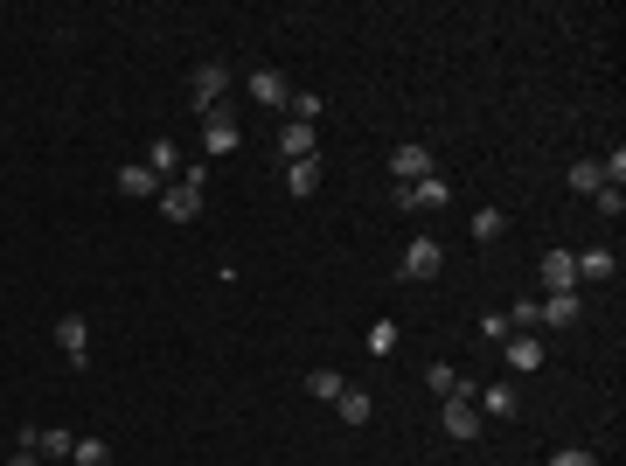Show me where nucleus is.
Listing matches in <instances>:
<instances>
[{
  "label": "nucleus",
  "mask_w": 626,
  "mask_h": 466,
  "mask_svg": "<svg viewBox=\"0 0 626 466\" xmlns=\"http://www.w3.org/2000/svg\"><path fill=\"white\" fill-rule=\"evenodd\" d=\"M223 98H230V70H223V63H195V70H188V112L202 119V112H216Z\"/></svg>",
  "instance_id": "f257e3e1"
},
{
  "label": "nucleus",
  "mask_w": 626,
  "mask_h": 466,
  "mask_svg": "<svg viewBox=\"0 0 626 466\" xmlns=\"http://www.w3.org/2000/svg\"><path fill=\"white\" fill-rule=\"evenodd\" d=\"M202 181H209V174H202V167H188L181 181H167V188H160L167 223H195V216H202Z\"/></svg>",
  "instance_id": "f03ea898"
},
{
  "label": "nucleus",
  "mask_w": 626,
  "mask_h": 466,
  "mask_svg": "<svg viewBox=\"0 0 626 466\" xmlns=\"http://www.w3.org/2000/svg\"><path fill=\"white\" fill-rule=\"evenodd\" d=\"M397 272H404L411 286L439 279V272H446V244H439V237H411V244H404V265H397Z\"/></svg>",
  "instance_id": "7ed1b4c3"
},
{
  "label": "nucleus",
  "mask_w": 626,
  "mask_h": 466,
  "mask_svg": "<svg viewBox=\"0 0 626 466\" xmlns=\"http://www.w3.org/2000/svg\"><path fill=\"white\" fill-rule=\"evenodd\" d=\"M425 174H439V160H432V147L425 140H404V147H390V181H425Z\"/></svg>",
  "instance_id": "20e7f679"
},
{
  "label": "nucleus",
  "mask_w": 626,
  "mask_h": 466,
  "mask_svg": "<svg viewBox=\"0 0 626 466\" xmlns=\"http://www.w3.org/2000/svg\"><path fill=\"white\" fill-rule=\"evenodd\" d=\"M390 202H397V209H411V216H418V209H446V202H453V181H446V174H425V181L397 188Z\"/></svg>",
  "instance_id": "39448f33"
},
{
  "label": "nucleus",
  "mask_w": 626,
  "mask_h": 466,
  "mask_svg": "<svg viewBox=\"0 0 626 466\" xmlns=\"http://www.w3.org/2000/svg\"><path fill=\"white\" fill-rule=\"evenodd\" d=\"M56 348H63L70 369H84L91 362V320L84 313H56Z\"/></svg>",
  "instance_id": "423d86ee"
},
{
  "label": "nucleus",
  "mask_w": 626,
  "mask_h": 466,
  "mask_svg": "<svg viewBox=\"0 0 626 466\" xmlns=\"http://www.w3.org/2000/svg\"><path fill=\"white\" fill-rule=\"evenodd\" d=\"M202 147H209V154H237V147H244V126L230 119V105L202 112Z\"/></svg>",
  "instance_id": "0eeeda50"
},
{
  "label": "nucleus",
  "mask_w": 626,
  "mask_h": 466,
  "mask_svg": "<svg viewBox=\"0 0 626 466\" xmlns=\"http://www.w3.org/2000/svg\"><path fill=\"white\" fill-rule=\"evenodd\" d=\"M473 411H480V418H515V411H522V390H515L508 376H494V383L473 390Z\"/></svg>",
  "instance_id": "6e6552de"
},
{
  "label": "nucleus",
  "mask_w": 626,
  "mask_h": 466,
  "mask_svg": "<svg viewBox=\"0 0 626 466\" xmlns=\"http://www.w3.org/2000/svg\"><path fill=\"white\" fill-rule=\"evenodd\" d=\"M439 425H446V439L473 446V439H480V411H473V397H439Z\"/></svg>",
  "instance_id": "1a4fd4ad"
},
{
  "label": "nucleus",
  "mask_w": 626,
  "mask_h": 466,
  "mask_svg": "<svg viewBox=\"0 0 626 466\" xmlns=\"http://www.w3.org/2000/svg\"><path fill=\"white\" fill-rule=\"evenodd\" d=\"M21 446H35V460L63 466V460H70V446H77V439H70L63 425H28V432H21Z\"/></svg>",
  "instance_id": "9d476101"
},
{
  "label": "nucleus",
  "mask_w": 626,
  "mask_h": 466,
  "mask_svg": "<svg viewBox=\"0 0 626 466\" xmlns=\"http://www.w3.org/2000/svg\"><path fill=\"white\" fill-rule=\"evenodd\" d=\"M244 91H251L265 112H286V105H293V84H286L279 70H251V77H244Z\"/></svg>",
  "instance_id": "9b49d317"
},
{
  "label": "nucleus",
  "mask_w": 626,
  "mask_h": 466,
  "mask_svg": "<svg viewBox=\"0 0 626 466\" xmlns=\"http://www.w3.org/2000/svg\"><path fill=\"white\" fill-rule=\"evenodd\" d=\"M543 355H550V348H543V334H508V341H501V362H508L515 376L543 369Z\"/></svg>",
  "instance_id": "f8f14e48"
},
{
  "label": "nucleus",
  "mask_w": 626,
  "mask_h": 466,
  "mask_svg": "<svg viewBox=\"0 0 626 466\" xmlns=\"http://www.w3.org/2000/svg\"><path fill=\"white\" fill-rule=\"evenodd\" d=\"M578 313H585V300H578V293H550V300H536V327L564 334V327H578Z\"/></svg>",
  "instance_id": "ddd939ff"
},
{
  "label": "nucleus",
  "mask_w": 626,
  "mask_h": 466,
  "mask_svg": "<svg viewBox=\"0 0 626 466\" xmlns=\"http://www.w3.org/2000/svg\"><path fill=\"white\" fill-rule=\"evenodd\" d=\"M543 293H578V258L571 251H550L543 258Z\"/></svg>",
  "instance_id": "4468645a"
},
{
  "label": "nucleus",
  "mask_w": 626,
  "mask_h": 466,
  "mask_svg": "<svg viewBox=\"0 0 626 466\" xmlns=\"http://www.w3.org/2000/svg\"><path fill=\"white\" fill-rule=\"evenodd\" d=\"M279 154H286V160H313V154H320V133L300 126V119H286V126H279Z\"/></svg>",
  "instance_id": "2eb2a0df"
},
{
  "label": "nucleus",
  "mask_w": 626,
  "mask_h": 466,
  "mask_svg": "<svg viewBox=\"0 0 626 466\" xmlns=\"http://www.w3.org/2000/svg\"><path fill=\"white\" fill-rule=\"evenodd\" d=\"M140 167H147V174H154L160 188H167V181H174V174H181V147H174V140H167V133H160L154 147H147V160H140Z\"/></svg>",
  "instance_id": "dca6fc26"
},
{
  "label": "nucleus",
  "mask_w": 626,
  "mask_h": 466,
  "mask_svg": "<svg viewBox=\"0 0 626 466\" xmlns=\"http://www.w3.org/2000/svg\"><path fill=\"white\" fill-rule=\"evenodd\" d=\"M571 258H578V286H606V279L620 272L613 251H571Z\"/></svg>",
  "instance_id": "f3484780"
},
{
  "label": "nucleus",
  "mask_w": 626,
  "mask_h": 466,
  "mask_svg": "<svg viewBox=\"0 0 626 466\" xmlns=\"http://www.w3.org/2000/svg\"><path fill=\"white\" fill-rule=\"evenodd\" d=\"M286 195H300V202L320 195V154L313 160H286Z\"/></svg>",
  "instance_id": "a211bd4d"
},
{
  "label": "nucleus",
  "mask_w": 626,
  "mask_h": 466,
  "mask_svg": "<svg viewBox=\"0 0 626 466\" xmlns=\"http://www.w3.org/2000/svg\"><path fill=\"white\" fill-rule=\"evenodd\" d=\"M334 418H341V425H355V432H362V425H369V418H376V404H369V390H341V397H334Z\"/></svg>",
  "instance_id": "6ab92c4d"
},
{
  "label": "nucleus",
  "mask_w": 626,
  "mask_h": 466,
  "mask_svg": "<svg viewBox=\"0 0 626 466\" xmlns=\"http://www.w3.org/2000/svg\"><path fill=\"white\" fill-rule=\"evenodd\" d=\"M112 188H119L126 202H147V195H160V181L140 167V160H133V167H119V181H112Z\"/></svg>",
  "instance_id": "aec40b11"
},
{
  "label": "nucleus",
  "mask_w": 626,
  "mask_h": 466,
  "mask_svg": "<svg viewBox=\"0 0 626 466\" xmlns=\"http://www.w3.org/2000/svg\"><path fill=\"white\" fill-rule=\"evenodd\" d=\"M564 181H571L578 195H599V188H606V174H599V160H578V167H571Z\"/></svg>",
  "instance_id": "412c9836"
},
{
  "label": "nucleus",
  "mask_w": 626,
  "mask_h": 466,
  "mask_svg": "<svg viewBox=\"0 0 626 466\" xmlns=\"http://www.w3.org/2000/svg\"><path fill=\"white\" fill-rule=\"evenodd\" d=\"M307 390L320 397V404H334V397H341L348 383H341V369H313V376H307Z\"/></svg>",
  "instance_id": "4be33fe9"
},
{
  "label": "nucleus",
  "mask_w": 626,
  "mask_h": 466,
  "mask_svg": "<svg viewBox=\"0 0 626 466\" xmlns=\"http://www.w3.org/2000/svg\"><path fill=\"white\" fill-rule=\"evenodd\" d=\"M501 230H508V216H501V209H473V237H480V244H494Z\"/></svg>",
  "instance_id": "5701e85b"
},
{
  "label": "nucleus",
  "mask_w": 626,
  "mask_h": 466,
  "mask_svg": "<svg viewBox=\"0 0 626 466\" xmlns=\"http://www.w3.org/2000/svg\"><path fill=\"white\" fill-rule=\"evenodd\" d=\"M425 383H432L439 397H460V369H453V362H432V369H425Z\"/></svg>",
  "instance_id": "b1692460"
},
{
  "label": "nucleus",
  "mask_w": 626,
  "mask_h": 466,
  "mask_svg": "<svg viewBox=\"0 0 626 466\" xmlns=\"http://www.w3.org/2000/svg\"><path fill=\"white\" fill-rule=\"evenodd\" d=\"M397 341H404V334H397V320H376V327H369V355H390Z\"/></svg>",
  "instance_id": "393cba45"
},
{
  "label": "nucleus",
  "mask_w": 626,
  "mask_h": 466,
  "mask_svg": "<svg viewBox=\"0 0 626 466\" xmlns=\"http://www.w3.org/2000/svg\"><path fill=\"white\" fill-rule=\"evenodd\" d=\"M70 460H77V466H105V439H77Z\"/></svg>",
  "instance_id": "a878e982"
},
{
  "label": "nucleus",
  "mask_w": 626,
  "mask_h": 466,
  "mask_svg": "<svg viewBox=\"0 0 626 466\" xmlns=\"http://www.w3.org/2000/svg\"><path fill=\"white\" fill-rule=\"evenodd\" d=\"M480 334H487V341H508L515 327H508V313H480Z\"/></svg>",
  "instance_id": "bb28decb"
},
{
  "label": "nucleus",
  "mask_w": 626,
  "mask_h": 466,
  "mask_svg": "<svg viewBox=\"0 0 626 466\" xmlns=\"http://www.w3.org/2000/svg\"><path fill=\"white\" fill-rule=\"evenodd\" d=\"M592 202H599V216H606V223H613V216H620V209H626V195H620V188H599Z\"/></svg>",
  "instance_id": "cd10ccee"
},
{
  "label": "nucleus",
  "mask_w": 626,
  "mask_h": 466,
  "mask_svg": "<svg viewBox=\"0 0 626 466\" xmlns=\"http://www.w3.org/2000/svg\"><path fill=\"white\" fill-rule=\"evenodd\" d=\"M550 466H599L585 446H564V453H550Z\"/></svg>",
  "instance_id": "c85d7f7f"
},
{
  "label": "nucleus",
  "mask_w": 626,
  "mask_h": 466,
  "mask_svg": "<svg viewBox=\"0 0 626 466\" xmlns=\"http://www.w3.org/2000/svg\"><path fill=\"white\" fill-rule=\"evenodd\" d=\"M7 466H42V460H35V446H14V453H7Z\"/></svg>",
  "instance_id": "c756f323"
}]
</instances>
